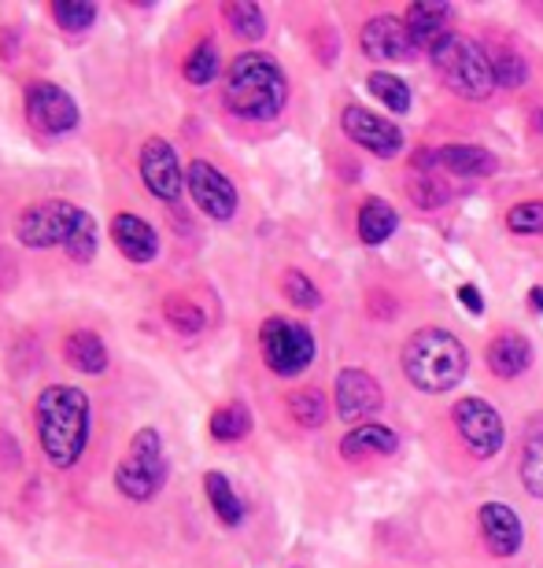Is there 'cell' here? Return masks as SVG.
Here are the masks:
<instances>
[{"mask_svg":"<svg viewBox=\"0 0 543 568\" xmlns=\"http://www.w3.org/2000/svg\"><path fill=\"white\" fill-rule=\"evenodd\" d=\"M33 436L44 465L71 473L93 443V399L78 384H49L33 399Z\"/></svg>","mask_w":543,"mask_h":568,"instance_id":"1","label":"cell"},{"mask_svg":"<svg viewBox=\"0 0 543 568\" xmlns=\"http://www.w3.org/2000/svg\"><path fill=\"white\" fill-rule=\"evenodd\" d=\"M289 104V74L270 52L233 55L222 78V108L237 122H274Z\"/></svg>","mask_w":543,"mask_h":568,"instance_id":"2","label":"cell"},{"mask_svg":"<svg viewBox=\"0 0 543 568\" xmlns=\"http://www.w3.org/2000/svg\"><path fill=\"white\" fill-rule=\"evenodd\" d=\"M466 344L448 328H422L403 344V373L418 392L440 395L466 381Z\"/></svg>","mask_w":543,"mask_h":568,"instance_id":"3","label":"cell"},{"mask_svg":"<svg viewBox=\"0 0 543 568\" xmlns=\"http://www.w3.org/2000/svg\"><path fill=\"white\" fill-rule=\"evenodd\" d=\"M111 484H115L119 498L127 503H155L167 484H171V462H167L163 447V432L155 425H144L130 436L127 454L119 458V465L111 469Z\"/></svg>","mask_w":543,"mask_h":568,"instance_id":"4","label":"cell"},{"mask_svg":"<svg viewBox=\"0 0 543 568\" xmlns=\"http://www.w3.org/2000/svg\"><path fill=\"white\" fill-rule=\"evenodd\" d=\"M429 60H433L436 74L444 78V85L451 93L470 100V104H481V100H489L495 89H500L495 85L492 55L473 38H466V33L451 30L448 38H440L433 49H429Z\"/></svg>","mask_w":543,"mask_h":568,"instance_id":"5","label":"cell"},{"mask_svg":"<svg viewBox=\"0 0 543 568\" xmlns=\"http://www.w3.org/2000/svg\"><path fill=\"white\" fill-rule=\"evenodd\" d=\"M82 219L86 207H78V203L63 196L33 200L27 207H19L16 219H11V241L27 247V252H52V247L63 252Z\"/></svg>","mask_w":543,"mask_h":568,"instance_id":"6","label":"cell"},{"mask_svg":"<svg viewBox=\"0 0 543 568\" xmlns=\"http://www.w3.org/2000/svg\"><path fill=\"white\" fill-rule=\"evenodd\" d=\"M259 355H263V366L274 377L292 381L311 369L314 355H319V339H314L311 325L274 314L259 325Z\"/></svg>","mask_w":543,"mask_h":568,"instance_id":"7","label":"cell"},{"mask_svg":"<svg viewBox=\"0 0 543 568\" xmlns=\"http://www.w3.org/2000/svg\"><path fill=\"white\" fill-rule=\"evenodd\" d=\"M22 115H27V126L33 133L49 141L74 138L82 130V108L71 97V89H63L60 82H44V78L22 85Z\"/></svg>","mask_w":543,"mask_h":568,"instance_id":"8","label":"cell"},{"mask_svg":"<svg viewBox=\"0 0 543 568\" xmlns=\"http://www.w3.org/2000/svg\"><path fill=\"white\" fill-rule=\"evenodd\" d=\"M138 178L144 192H149L155 203H167V207H178L181 196H185V166H181V155L171 141L160 138V133L141 141Z\"/></svg>","mask_w":543,"mask_h":568,"instance_id":"9","label":"cell"},{"mask_svg":"<svg viewBox=\"0 0 543 568\" xmlns=\"http://www.w3.org/2000/svg\"><path fill=\"white\" fill-rule=\"evenodd\" d=\"M185 192L203 219L211 222H233L241 211V192H237L233 178L222 166H214L211 159H192L185 166Z\"/></svg>","mask_w":543,"mask_h":568,"instance_id":"10","label":"cell"},{"mask_svg":"<svg viewBox=\"0 0 543 568\" xmlns=\"http://www.w3.org/2000/svg\"><path fill=\"white\" fill-rule=\"evenodd\" d=\"M451 422H455L459 436H462V443H466V450L473 454V458L489 462L503 450L506 428H503V417L495 414L492 403L459 399L455 406H451Z\"/></svg>","mask_w":543,"mask_h":568,"instance_id":"11","label":"cell"},{"mask_svg":"<svg viewBox=\"0 0 543 568\" xmlns=\"http://www.w3.org/2000/svg\"><path fill=\"white\" fill-rule=\"evenodd\" d=\"M341 130L348 141L366 148L378 159H395L403 152V130L392 119H381L378 111H366L362 104H348L341 111Z\"/></svg>","mask_w":543,"mask_h":568,"instance_id":"12","label":"cell"},{"mask_svg":"<svg viewBox=\"0 0 543 568\" xmlns=\"http://www.w3.org/2000/svg\"><path fill=\"white\" fill-rule=\"evenodd\" d=\"M359 49L373 63H411L418 55V44L400 16H373L362 22Z\"/></svg>","mask_w":543,"mask_h":568,"instance_id":"13","label":"cell"},{"mask_svg":"<svg viewBox=\"0 0 543 568\" xmlns=\"http://www.w3.org/2000/svg\"><path fill=\"white\" fill-rule=\"evenodd\" d=\"M108 236H111V244H115V252L127 258L130 266H152L155 258H160V252H163L160 230H155L149 219L133 214V211L111 214Z\"/></svg>","mask_w":543,"mask_h":568,"instance_id":"14","label":"cell"},{"mask_svg":"<svg viewBox=\"0 0 543 568\" xmlns=\"http://www.w3.org/2000/svg\"><path fill=\"white\" fill-rule=\"evenodd\" d=\"M384 403L381 395V384L370 377L366 369H355L348 366L336 373V384H333V410L341 422H362V417L378 414Z\"/></svg>","mask_w":543,"mask_h":568,"instance_id":"15","label":"cell"},{"mask_svg":"<svg viewBox=\"0 0 543 568\" xmlns=\"http://www.w3.org/2000/svg\"><path fill=\"white\" fill-rule=\"evenodd\" d=\"M477 525H481V539L489 554L495 558H514L525 542V528H522V517L514 514L506 503H484L477 509Z\"/></svg>","mask_w":543,"mask_h":568,"instance_id":"16","label":"cell"},{"mask_svg":"<svg viewBox=\"0 0 543 568\" xmlns=\"http://www.w3.org/2000/svg\"><path fill=\"white\" fill-rule=\"evenodd\" d=\"M60 355L82 377H104L111 369V351L104 344V336L93 333V328H71L60 344Z\"/></svg>","mask_w":543,"mask_h":568,"instance_id":"17","label":"cell"},{"mask_svg":"<svg viewBox=\"0 0 543 568\" xmlns=\"http://www.w3.org/2000/svg\"><path fill=\"white\" fill-rule=\"evenodd\" d=\"M451 19H455V8L440 4V0H418V4L406 8V16H403L418 49H433L440 38H448Z\"/></svg>","mask_w":543,"mask_h":568,"instance_id":"18","label":"cell"},{"mask_svg":"<svg viewBox=\"0 0 543 568\" xmlns=\"http://www.w3.org/2000/svg\"><path fill=\"white\" fill-rule=\"evenodd\" d=\"M484 362H489L495 377L514 381L533 366V344L522 333H500L489 344V351H484Z\"/></svg>","mask_w":543,"mask_h":568,"instance_id":"19","label":"cell"},{"mask_svg":"<svg viewBox=\"0 0 543 568\" xmlns=\"http://www.w3.org/2000/svg\"><path fill=\"white\" fill-rule=\"evenodd\" d=\"M400 447V436L384 425H355L348 436L341 439V458L344 462H366V458H389Z\"/></svg>","mask_w":543,"mask_h":568,"instance_id":"20","label":"cell"},{"mask_svg":"<svg viewBox=\"0 0 543 568\" xmlns=\"http://www.w3.org/2000/svg\"><path fill=\"white\" fill-rule=\"evenodd\" d=\"M203 495H208L211 514L219 517V525H222V528L237 531V528L244 525V517H248L244 498L237 495L233 480H230V476H225L222 469H208V473H203Z\"/></svg>","mask_w":543,"mask_h":568,"instance_id":"21","label":"cell"},{"mask_svg":"<svg viewBox=\"0 0 543 568\" xmlns=\"http://www.w3.org/2000/svg\"><path fill=\"white\" fill-rule=\"evenodd\" d=\"M436 166L451 170L455 178H492L500 170V159L481 144H440Z\"/></svg>","mask_w":543,"mask_h":568,"instance_id":"22","label":"cell"},{"mask_svg":"<svg viewBox=\"0 0 543 568\" xmlns=\"http://www.w3.org/2000/svg\"><path fill=\"white\" fill-rule=\"evenodd\" d=\"M222 74V52L214 38H200L192 49L185 52V60H181V78L192 85V89H208L219 82Z\"/></svg>","mask_w":543,"mask_h":568,"instance_id":"23","label":"cell"},{"mask_svg":"<svg viewBox=\"0 0 543 568\" xmlns=\"http://www.w3.org/2000/svg\"><path fill=\"white\" fill-rule=\"evenodd\" d=\"M49 19L56 22V30L67 33V38H86V33L97 27L100 8L93 0H52Z\"/></svg>","mask_w":543,"mask_h":568,"instance_id":"24","label":"cell"},{"mask_svg":"<svg viewBox=\"0 0 543 568\" xmlns=\"http://www.w3.org/2000/svg\"><path fill=\"white\" fill-rule=\"evenodd\" d=\"M395 225H400V214H395L392 203L373 196L359 207V241L362 244H370V247L384 244L395 233Z\"/></svg>","mask_w":543,"mask_h":568,"instance_id":"25","label":"cell"},{"mask_svg":"<svg viewBox=\"0 0 543 568\" xmlns=\"http://www.w3.org/2000/svg\"><path fill=\"white\" fill-rule=\"evenodd\" d=\"M222 19L233 38L241 41H263L267 38V11L252 4V0H225Z\"/></svg>","mask_w":543,"mask_h":568,"instance_id":"26","label":"cell"},{"mask_svg":"<svg viewBox=\"0 0 543 568\" xmlns=\"http://www.w3.org/2000/svg\"><path fill=\"white\" fill-rule=\"evenodd\" d=\"M163 322L174 328L178 336H200L203 328H208V314H203L200 303H192L189 295H167L163 300Z\"/></svg>","mask_w":543,"mask_h":568,"instance_id":"27","label":"cell"},{"mask_svg":"<svg viewBox=\"0 0 543 568\" xmlns=\"http://www.w3.org/2000/svg\"><path fill=\"white\" fill-rule=\"evenodd\" d=\"M208 432L214 443H241L252 432V410L244 403H225L211 414Z\"/></svg>","mask_w":543,"mask_h":568,"instance_id":"28","label":"cell"},{"mask_svg":"<svg viewBox=\"0 0 543 568\" xmlns=\"http://www.w3.org/2000/svg\"><path fill=\"white\" fill-rule=\"evenodd\" d=\"M285 410L292 414V422H296L300 428H322L325 422H330V399H325L319 388L289 392Z\"/></svg>","mask_w":543,"mask_h":568,"instance_id":"29","label":"cell"},{"mask_svg":"<svg viewBox=\"0 0 543 568\" xmlns=\"http://www.w3.org/2000/svg\"><path fill=\"white\" fill-rule=\"evenodd\" d=\"M366 85H370V93L392 111V115H406V111H411V89H406L403 78H395L389 71H373L366 78Z\"/></svg>","mask_w":543,"mask_h":568,"instance_id":"30","label":"cell"},{"mask_svg":"<svg viewBox=\"0 0 543 568\" xmlns=\"http://www.w3.org/2000/svg\"><path fill=\"white\" fill-rule=\"evenodd\" d=\"M281 295H285L296 311H319L322 306L319 284L303 274V270H285V274H281Z\"/></svg>","mask_w":543,"mask_h":568,"instance_id":"31","label":"cell"},{"mask_svg":"<svg viewBox=\"0 0 543 568\" xmlns=\"http://www.w3.org/2000/svg\"><path fill=\"white\" fill-rule=\"evenodd\" d=\"M97 252H100V230H97L93 214L86 211V219L78 222V230L71 236V244L63 247V255L71 258V263H78V266H89L97 258Z\"/></svg>","mask_w":543,"mask_h":568,"instance_id":"32","label":"cell"},{"mask_svg":"<svg viewBox=\"0 0 543 568\" xmlns=\"http://www.w3.org/2000/svg\"><path fill=\"white\" fill-rule=\"evenodd\" d=\"M506 230L522 236H543V200H522L506 211Z\"/></svg>","mask_w":543,"mask_h":568,"instance_id":"33","label":"cell"},{"mask_svg":"<svg viewBox=\"0 0 543 568\" xmlns=\"http://www.w3.org/2000/svg\"><path fill=\"white\" fill-rule=\"evenodd\" d=\"M492 71H495V85L500 89H522L529 82V63L517 52L500 49L492 55Z\"/></svg>","mask_w":543,"mask_h":568,"instance_id":"34","label":"cell"},{"mask_svg":"<svg viewBox=\"0 0 543 568\" xmlns=\"http://www.w3.org/2000/svg\"><path fill=\"white\" fill-rule=\"evenodd\" d=\"M522 484L533 498H543V432L529 439L522 450Z\"/></svg>","mask_w":543,"mask_h":568,"instance_id":"35","label":"cell"},{"mask_svg":"<svg viewBox=\"0 0 543 568\" xmlns=\"http://www.w3.org/2000/svg\"><path fill=\"white\" fill-rule=\"evenodd\" d=\"M406 196L414 200V207L436 211V207H444V203H448V185L440 178H433V174H422V178H414L411 185H406Z\"/></svg>","mask_w":543,"mask_h":568,"instance_id":"36","label":"cell"},{"mask_svg":"<svg viewBox=\"0 0 543 568\" xmlns=\"http://www.w3.org/2000/svg\"><path fill=\"white\" fill-rule=\"evenodd\" d=\"M459 303L466 306L470 314H484V295L473 288V284H462V288H459Z\"/></svg>","mask_w":543,"mask_h":568,"instance_id":"37","label":"cell"},{"mask_svg":"<svg viewBox=\"0 0 543 568\" xmlns=\"http://www.w3.org/2000/svg\"><path fill=\"white\" fill-rule=\"evenodd\" d=\"M529 303H533V311H536V314H543V288H533V292H529Z\"/></svg>","mask_w":543,"mask_h":568,"instance_id":"38","label":"cell"},{"mask_svg":"<svg viewBox=\"0 0 543 568\" xmlns=\"http://www.w3.org/2000/svg\"><path fill=\"white\" fill-rule=\"evenodd\" d=\"M533 126H536V130H543V111H536V115H533Z\"/></svg>","mask_w":543,"mask_h":568,"instance_id":"39","label":"cell"}]
</instances>
